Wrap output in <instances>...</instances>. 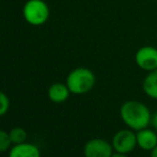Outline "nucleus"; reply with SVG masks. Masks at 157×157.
Returning <instances> with one entry per match:
<instances>
[{
    "label": "nucleus",
    "instance_id": "1",
    "mask_svg": "<svg viewBox=\"0 0 157 157\" xmlns=\"http://www.w3.org/2000/svg\"><path fill=\"white\" fill-rule=\"evenodd\" d=\"M151 111L143 103L130 99L121 106L120 117L128 128L138 132L147 127L151 122Z\"/></svg>",
    "mask_w": 157,
    "mask_h": 157
},
{
    "label": "nucleus",
    "instance_id": "8",
    "mask_svg": "<svg viewBox=\"0 0 157 157\" xmlns=\"http://www.w3.org/2000/svg\"><path fill=\"white\" fill-rule=\"evenodd\" d=\"M9 157H41V152L35 144L26 141L13 145L9 151Z\"/></svg>",
    "mask_w": 157,
    "mask_h": 157
},
{
    "label": "nucleus",
    "instance_id": "12",
    "mask_svg": "<svg viewBox=\"0 0 157 157\" xmlns=\"http://www.w3.org/2000/svg\"><path fill=\"white\" fill-rule=\"evenodd\" d=\"M11 145H12V141H11L9 132L3 129H0V153L10 151Z\"/></svg>",
    "mask_w": 157,
    "mask_h": 157
},
{
    "label": "nucleus",
    "instance_id": "4",
    "mask_svg": "<svg viewBox=\"0 0 157 157\" xmlns=\"http://www.w3.org/2000/svg\"><path fill=\"white\" fill-rule=\"evenodd\" d=\"M111 144L114 152L129 154L137 147V137L135 130L130 128L120 129L112 137Z\"/></svg>",
    "mask_w": 157,
    "mask_h": 157
},
{
    "label": "nucleus",
    "instance_id": "3",
    "mask_svg": "<svg viewBox=\"0 0 157 157\" xmlns=\"http://www.w3.org/2000/svg\"><path fill=\"white\" fill-rule=\"evenodd\" d=\"M23 16L29 25L39 27L49 19V6L44 0H27L23 6Z\"/></svg>",
    "mask_w": 157,
    "mask_h": 157
},
{
    "label": "nucleus",
    "instance_id": "6",
    "mask_svg": "<svg viewBox=\"0 0 157 157\" xmlns=\"http://www.w3.org/2000/svg\"><path fill=\"white\" fill-rule=\"evenodd\" d=\"M113 152L111 142L101 138L90 139L83 147L85 157H111Z\"/></svg>",
    "mask_w": 157,
    "mask_h": 157
},
{
    "label": "nucleus",
    "instance_id": "5",
    "mask_svg": "<svg viewBox=\"0 0 157 157\" xmlns=\"http://www.w3.org/2000/svg\"><path fill=\"white\" fill-rule=\"evenodd\" d=\"M137 66L145 72L157 70V48L154 46H142L135 54Z\"/></svg>",
    "mask_w": 157,
    "mask_h": 157
},
{
    "label": "nucleus",
    "instance_id": "9",
    "mask_svg": "<svg viewBox=\"0 0 157 157\" xmlns=\"http://www.w3.org/2000/svg\"><path fill=\"white\" fill-rule=\"evenodd\" d=\"M71 94L70 89L67 88L66 83L62 82H55L49 87L47 95L52 103L62 104L67 101L68 96Z\"/></svg>",
    "mask_w": 157,
    "mask_h": 157
},
{
    "label": "nucleus",
    "instance_id": "15",
    "mask_svg": "<svg viewBox=\"0 0 157 157\" xmlns=\"http://www.w3.org/2000/svg\"><path fill=\"white\" fill-rule=\"evenodd\" d=\"M111 157H127V154L124 153H119V152H113Z\"/></svg>",
    "mask_w": 157,
    "mask_h": 157
},
{
    "label": "nucleus",
    "instance_id": "16",
    "mask_svg": "<svg viewBox=\"0 0 157 157\" xmlns=\"http://www.w3.org/2000/svg\"><path fill=\"white\" fill-rule=\"evenodd\" d=\"M151 157H157V145L151 151Z\"/></svg>",
    "mask_w": 157,
    "mask_h": 157
},
{
    "label": "nucleus",
    "instance_id": "7",
    "mask_svg": "<svg viewBox=\"0 0 157 157\" xmlns=\"http://www.w3.org/2000/svg\"><path fill=\"white\" fill-rule=\"evenodd\" d=\"M137 145L143 151H150L157 145V134L153 128L145 127L136 132Z\"/></svg>",
    "mask_w": 157,
    "mask_h": 157
},
{
    "label": "nucleus",
    "instance_id": "2",
    "mask_svg": "<svg viewBox=\"0 0 157 157\" xmlns=\"http://www.w3.org/2000/svg\"><path fill=\"white\" fill-rule=\"evenodd\" d=\"M71 93L82 95L89 93L96 83L95 74L88 67H76L68 73L65 81Z\"/></svg>",
    "mask_w": 157,
    "mask_h": 157
},
{
    "label": "nucleus",
    "instance_id": "10",
    "mask_svg": "<svg viewBox=\"0 0 157 157\" xmlns=\"http://www.w3.org/2000/svg\"><path fill=\"white\" fill-rule=\"evenodd\" d=\"M142 89L150 98L157 99V70L149 72L142 82Z\"/></svg>",
    "mask_w": 157,
    "mask_h": 157
},
{
    "label": "nucleus",
    "instance_id": "11",
    "mask_svg": "<svg viewBox=\"0 0 157 157\" xmlns=\"http://www.w3.org/2000/svg\"><path fill=\"white\" fill-rule=\"evenodd\" d=\"M12 144H19L27 141V132L23 127H14L9 132Z\"/></svg>",
    "mask_w": 157,
    "mask_h": 157
},
{
    "label": "nucleus",
    "instance_id": "13",
    "mask_svg": "<svg viewBox=\"0 0 157 157\" xmlns=\"http://www.w3.org/2000/svg\"><path fill=\"white\" fill-rule=\"evenodd\" d=\"M10 109V98L4 92L0 91V117L4 116Z\"/></svg>",
    "mask_w": 157,
    "mask_h": 157
},
{
    "label": "nucleus",
    "instance_id": "14",
    "mask_svg": "<svg viewBox=\"0 0 157 157\" xmlns=\"http://www.w3.org/2000/svg\"><path fill=\"white\" fill-rule=\"evenodd\" d=\"M150 125L152 126V128H153L154 130L157 132V111H155L151 116V122H150Z\"/></svg>",
    "mask_w": 157,
    "mask_h": 157
}]
</instances>
